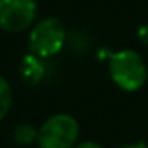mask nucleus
Masks as SVG:
<instances>
[{"label":"nucleus","mask_w":148,"mask_h":148,"mask_svg":"<svg viewBox=\"0 0 148 148\" xmlns=\"http://www.w3.org/2000/svg\"><path fill=\"white\" fill-rule=\"evenodd\" d=\"M137 38H138V42H140V43H143V45L148 46V24H143V26L138 27Z\"/></svg>","instance_id":"nucleus-8"},{"label":"nucleus","mask_w":148,"mask_h":148,"mask_svg":"<svg viewBox=\"0 0 148 148\" xmlns=\"http://www.w3.org/2000/svg\"><path fill=\"white\" fill-rule=\"evenodd\" d=\"M119 148H148V145H145L143 142H137V143H129V145H124V147H119Z\"/></svg>","instance_id":"nucleus-10"},{"label":"nucleus","mask_w":148,"mask_h":148,"mask_svg":"<svg viewBox=\"0 0 148 148\" xmlns=\"http://www.w3.org/2000/svg\"><path fill=\"white\" fill-rule=\"evenodd\" d=\"M108 70L113 83L126 92H135L148 77L145 61L134 49H121L110 56Z\"/></svg>","instance_id":"nucleus-1"},{"label":"nucleus","mask_w":148,"mask_h":148,"mask_svg":"<svg viewBox=\"0 0 148 148\" xmlns=\"http://www.w3.org/2000/svg\"><path fill=\"white\" fill-rule=\"evenodd\" d=\"M37 16L35 0H0V29L10 34L23 32Z\"/></svg>","instance_id":"nucleus-4"},{"label":"nucleus","mask_w":148,"mask_h":148,"mask_svg":"<svg viewBox=\"0 0 148 148\" xmlns=\"http://www.w3.org/2000/svg\"><path fill=\"white\" fill-rule=\"evenodd\" d=\"M67 30L62 21L58 18H45L42 19L29 35V49L38 58H53L65 45Z\"/></svg>","instance_id":"nucleus-3"},{"label":"nucleus","mask_w":148,"mask_h":148,"mask_svg":"<svg viewBox=\"0 0 148 148\" xmlns=\"http://www.w3.org/2000/svg\"><path fill=\"white\" fill-rule=\"evenodd\" d=\"M75 148H102L99 143H96V142H83V143L77 145Z\"/></svg>","instance_id":"nucleus-9"},{"label":"nucleus","mask_w":148,"mask_h":148,"mask_svg":"<svg viewBox=\"0 0 148 148\" xmlns=\"http://www.w3.org/2000/svg\"><path fill=\"white\" fill-rule=\"evenodd\" d=\"M40 59L42 58H38L35 54H27L21 61V65H19L21 77L30 86L38 84L43 80V77H45V65H43V62Z\"/></svg>","instance_id":"nucleus-5"},{"label":"nucleus","mask_w":148,"mask_h":148,"mask_svg":"<svg viewBox=\"0 0 148 148\" xmlns=\"http://www.w3.org/2000/svg\"><path fill=\"white\" fill-rule=\"evenodd\" d=\"M11 88L10 83L7 81V78L0 75V121L8 115L10 112V107H11Z\"/></svg>","instance_id":"nucleus-7"},{"label":"nucleus","mask_w":148,"mask_h":148,"mask_svg":"<svg viewBox=\"0 0 148 148\" xmlns=\"http://www.w3.org/2000/svg\"><path fill=\"white\" fill-rule=\"evenodd\" d=\"M37 137H38V131H35L32 124L23 123V124H18L14 127L13 138L18 145H32L37 140Z\"/></svg>","instance_id":"nucleus-6"},{"label":"nucleus","mask_w":148,"mask_h":148,"mask_svg":"<svg viewBox=\"0 0 148 148\" xmlns=\"http://www.w3.org/2000/svg\"><path fill=\"white\" fill-rule=\"evenodd\" d=\"M80 126L72 115L58 113L40 126L38 142L40 148H72L78 140Z\"/></svg>","instance_id":"nucleus-2"}]
</instances>
